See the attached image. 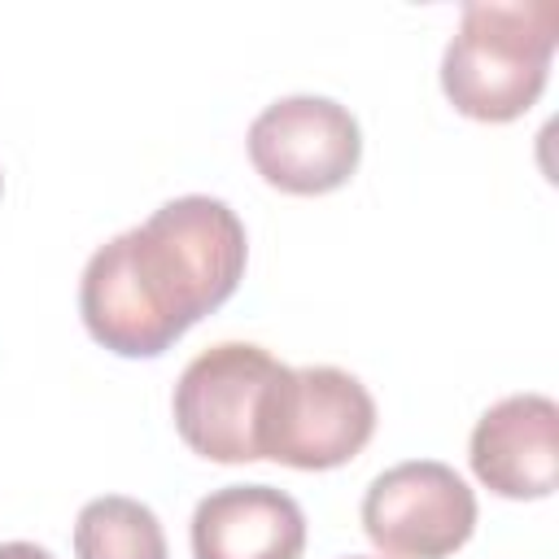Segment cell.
I'll return each mask as SVG.
<instances>
[{
    "label": "cell",
    "instance_id": "cell-1",
    "mask_svg": "<svg viewBox=\"0 0 559 559\" xmlns=\"http://www.w3.org/2000/svg\"><path fill=\"white\" fill-rule=\"evenodd\" d=\"M245 262L249 236L227 201L175 197L87 258L83 328L118 358H157L240 288Z\"/></svg>",
    "mask_w": 559,
    "mask_h": 559
},
{
    "label": "cell",
    "instance_id": "cell-2",
    "mask_svg": "<svg viewBox=\"0 0 559 559\" xmlns=\"http://www.w3.org/2000/svg\"><path fill=\"white\" fill-rule=\"evenodd\" d=\"M555 44V0H472L441 52V92L472 122L524 118L550 79Z\"/></svg>",
    "mask_w": 559,
    "mask_h": 559
},
{
    "label": "cell",
    "instance_id": "cell-3",
    "mask_svg": "<svg viewBox=\"0 0 559 559\" xmlns=\"http://www.w3.org/2000/svg\"><path fill=\"white\" fill-rule=\"evenodd\" d=\"M376 432V397L341 367H280L258 419V454L297 472H332Z\"/></svg>",
    "mask_w": 559,
    "mask_h": 559
},
{
    "label": "cell",
    "instance_id": "cell-4",
    "mask_svg": "<svg viewBox=\"0 0 559 559\" xmlns=\"http://www.w3.org/2000/svg\"><path fill=\"white\" fill-rule=\"evenodd\" d=\"M280 358L249 341H223L201 349L170 397L175 432L210 463H258V419Z\"/></svg>",
    "mask_w": 559,
    "mask_h": 559
},
{
    "label": "cell",
    "instance_id": "cell-5",
    "mask_svg": "<svg viewBox=\"0 0 559 559\" xmlns=\"http://www.w3.org/2000/svg\"><path fill=\"white\" fill-rule=\"evenodd\" d=\"M362 533L384 559H450L476 533V493L441 459H406L362 493Z\"/></svg>",
    "mask_w": 559,
    "mask_h": 559
},
{
    "label": "cell",
    "instance_id": "cell-6",
    "mask_svg": "<svg viewBox=\"0 0 559 559\" xmlns=\"http://www.w3.org/2000/svg\"><path fill=\"white\" fill-rule=\"evenodd\" d=\"M253 170L288 197H323L362 162L358 118L332 96H280L249 122Z\"/></svg>",
    "mask_w": 559,
    "mask_h": 559
},
{
    "label": "cell",
    "instance_id": "cell-7",
    "mask_svg": "<svg viewBox=\"0 0 559 559\" xmlns=\"http://www.w3.org/2000/svg\"><path fill=\"white\" fill-rule=\"evenodd\" d=\"M476 480L511 502L550 498L559 485V406L546 393L493 402L467 441Z\"/></svg>",
    "mask_w": 559,
    "mask_h": 559
},
{
    "label": "cell",
    "instance_id": "cell-8",
    "mask_svg": "<svg viewBox=\"0 0 559 559\" xmlns=\"http://www.w3.org/2000/svg\"><path fill=\"white\" fill-rule=\"evenodd\" d=\"M192 559H301L306 511L275 485H223L192 511Z\"/></svg>",
    "mask_w": 559,
    "mask_h": 559
},
{
    "label": "cell",
    "instance_id": "cell-9",
    "mask_svg": "<svg viewBox=\"0 0 559 559\" xmlns=\"http://www.w3.org/2000/svg\"><path fill=\"white\" fill-rule=\"evenodd\" d=\"M74 559H170V550L153 507L127 493H105L74 520Z\"/></svg>",
    "mask_w": 559,
    "mask_h": 559
},
{
    "label": "cell",
    "instance_id": "cell-10",
    "mask_svg": "<svg viewBox=\"0 0 559 559\" xmlns=\"http://www.w3.org/2000/svg\"><path fill=\"white\" fill-rule=\"evenodd\" d=\"M0 559H52V555L35 542H0Z\"/></svg>",
    "mask_w": 559,
    "mask_h": 559
},
{
    "label": "cell",
    "instance_id": "cell-11",
    "mask_svg": "<svg viewBox=\"0 0 559 559\" xmlns=\"http://www.w3.org/2000/svg\"><path fill=\"white\" fill-rule=\"evenodd\" d=\"M0 192H4V179H0Z\"/></svg>",
    "mask_w": 559,
    "mask_h": 559
},
{
    "label": "cell",
    "instance_id": "cell-12",
    "mask_svg": "<svg viewBox=\"0 0 559 559\" xmlns=\"http://www.w3.org/2000/svg\"><path fill=\"white\" fill-rule=\"evenodd\" d=\"M349 559H362V555H349Z\"/></svg>",
    "mask_w": 559,
    "mask_h": 559
}]
</instances>
